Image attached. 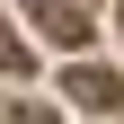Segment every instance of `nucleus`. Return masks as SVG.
Instances as JSON below:
<instances>
[{
	"instance_id": "obj_1",
	"label": "nucleus",
	"mask_w": 124,
	"mask_h": 124,
	"mask_svg": "<svg viewBox=\"0 0 124 124\" xmlns=\"http://www.w3.org/2000/svg\"><path fill=\"white\" fill-rule=\"evenodd\" d=\"M27 9H36V27L53 44H89V18H80V0H27Z\"/></svg>"
},
{
	"instance_id": "obj_2",
	"label": "nucleus",
	"mask_w": 124,
	"mask_h": 124,
	"mask_svg": "<svg viewBox=\"0 0 124 124\" xmlns=\"http://www.w3.org/2000/svg\"><path fill=\"white\" fill-rule=\"evenodd\" d=\"M71 106H89V115H115V106H124V80H115V71H71Z\"/></svg>"
},
{
	"instance_id": "obj_3",
	"label": "nucleus",
	"mask_w": 124,
	"mask_h": 124,
	"mask_svg": "<svg viewBox=\"0 0 124 124\" xmlns=\"http://www.w3.org/2000/svg\"><path fill=\"white\" fill-rule=\"evenodd\" d=\"M0 71H27V44L9 36V27H0Z\"/></svg>"
},
{
	"instance_id": "obj_4",
	"label": "nucleus",
	"mask_w": 124,
	"mask_h": 124,
	"mask_svg": "<svg viewBox=\"0 0 124 124\" xmlns=\"http://www.w3.org/2000/svg\"><path fill=\"white\" fill-rule=\"evenodd\" d=\"M115 27H124V9H115Z\"/></svg>"
}]
</instances>
